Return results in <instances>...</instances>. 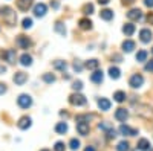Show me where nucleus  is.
Masks as SVG:
<instances>
[{"label": "nucleus", "mask_w": 153, "mask_h": 151, "mask_svg": "<svg viewBox=\"0 0 153 151\" xmlns=\"http://www.w3.org/2000/svg\"><path fill=\"white\" fill-rule=\"evenodd\" d=\"M0 15H2L3 21L6 24H9V26H14L17 23V14L9 6H0Z\"/></svg>", "instance_id": "f257e3e1"}, {"label": "nucleus", "mask_w": 153, "mask_h": 151, "mask_svg": "<svg viewBox=\"0 0 153 151\" xmlns=\"http://www.w3.org/2000/svg\"><path fill=\"white\" fill-rule=\"evenodd\" d=\"M135 113L147 121H153V107L149 104H138L135 108Z\"/></svg>", "instance_id": "f03ea898"}, {"label": "nucleus", "mask_w": 153, "mask_h": 151, "mask_svg": "<svg viewBox=\"0 0 153 151\" xmlns=\"http://www.w3.org/2000/svg\"><path fill=\"white\" fill-rule=\"evenodd\" d=\"M69 102H71L72 105H75V107H83V105H86L87 99H86L81 93H72V95L69 96Z\"/></svg>", "instance_id": "7ed1b4c3"}, {"label": "nucleus", "mask_w": 153, "mask_h": 151, "mask_svg": "<svg viewBox=\"0 0 153 151\" xmlns=\"http://www.w3.org/2000/svg\"><path fill=\"white\" fill-rule=\"evenodd\" d=\"M143 84H144V77L139 75V73L132 75L130 80H129V85L132 87V89H139V87H143Z\"/></svg>", "instance_id": "20e7f679"}, {"label": "nucleus", "mask_w": 153, "mask_h": 151, "mask_svg": "<svg viewBox=\"0 0 153 151\" xmlns=\"http://www.w3.org/2000/svg\"><path fill=\"white\" fill-rule=\"evenodd\" d=\"M17 104L22 107V108H29L32 105V98L28 95V93H22L19 98H17Z\"/></svg>", "instance_id": "39448f33"}, {"label": "nucleus", "mask_w": 153, "mask_h": 151, "mask_svg": "<svg viewBox=\"0 0 153 151\" xmlns=\"http://www.w3.org/2000/svg\"><path fill=\"white\" fill-rule=\"evenodd\" d=\"M2 58H3L5 61H8L9 64H16V61H17V54H16L14 49H6L5 52H2Z\"/></svg>", "instance_id": "423d86ee"}, {"label": "nucleus", "mask_w": 153, "mask_h": 151, "mask_svg": "<svg viewBox=\"0 0 153 151\" xmlns=\"http://www.w3.org/2000/svg\"><path fill=\"white\" fill-rule=\"evenodd\" d=\"M12 81L16 82V85H23L25 82L28 81V73H25V72H16L14 77H12Z\"/></svg>", "instance_id": "0eeeda50"}, {"label": "nucleus", "mask_w": 153, "mask_h": 151, "mask_svg": "<svg viewBox=\"0 0 153 151\" xmlns=\"http://www.w3.org/2000/svg\"><path fill=\"white\" fill-rule=\"evenodd\" d=\"M127 18L132 20V21H139L143 18V11L138 9V8H133V9H130L129 12H127Z\"/></svg>", "instance_id": "6e6552de"}, {"label": "nucleus", "mask_w": 153, "mask_h": 151, "mask_svg": "<svg viewBox=\"0 0 153 151\" xmlns=\"http://www.w3.org/2000/svg\"><path fill=\"white\" fill-rule=\"evenodd\" d=\"M152 38H153V34H152V31H150V29L144 28V29L139 31V40H141L143 43H150V41H152Z\"/></svg>", "instance_id": "1a4fd4ad"}, {"label": "nucleus", "mask_w": 153, "mask_h": 151, "mask_svg": "<svg viewBox=\"0 0 153 151\" xmlns=\"http://www.w3.org/2000/svg\"><path fill=\"white\" fill-rule=\"evenodd\" d=\"M48 12V6L45 3H37L34 6V15L35 17H45Z\"/></svg>", "instance_id": "9d476101"}, {"label": "nucleus", "mask_w": 153, "mask_h": 151, "mask_svg": "<svg viewBox=\"0 0 153 151\" xmlns=\"http://www.w3.org/2000/svg\"><path fill=\"white\" fill-rule=\"evenodd\" d=\"M127 118H129V111H127L126 108L120 107L117 111H115V119H117L118 122H126Z\"/></svg>", "instance_id": "9b49d317"}, {"label": "nucleus", "mask_w": 153, "mask_h": 151, "mask_svg": "<svg viewBox=\"0 0 153 151\" xmlns=\"http://www.w3.org/2000/svg\"><path fill=\"white\" fill-rule=\"evenodd\" d=\"M17 44H19L22 49H29L31 44H32V41L28 38L26 35H19V37H17Z\"/></svg>", "instance_id": "f8f14e48"}, {"label": "nucleus", "mask_w": 153, "mask_h": 151, "mask_svg": "<svg viewBox=\"0 0 153 151\" xmlns=\"http://www.w3.org/2000/svg\"><path fill=\"white\" fill-rule=\"evenodd\" d=\"M76 131H78L81 136H87L89 131H91L89 122H76Z\"/></svg>", "instance_id": "ddd939ff"}, {"label": "nucleus", "mask_w": 153, "mask_h": 151, "mask_svg": "<svg viewBox=\"0 0 153 151\" xmlns=\"http://www.w3.org/2000/svg\"><path fill=\"white\" fill-rule=\"evenodd\" d=\"M104 80V75H103V70H94V73L91 75V81L95 82V84H101Z\"/></svg>", "instance_id": "4468645a"}, {"label": "nucleus", "mask_w": 153, "mask_h": 151, "mask_svg": "<svg viewBox=\"0 0 153 151\" xmlns=\"http://www.w3.org/2000/svg\"><path fill=\"white\" fill-rule=\"evenodd\" d=\"M34 3V0H17V8L23 12H26Z\"/></svg>", "instance_id": "2eb2a0df"}, {"label": "nucleus", "mask_w": 153, "mask_h": 151, "mask_svg": "<svg viewBox=\"0 0 153 151\" xmlns=\"http://www.w3.org/2000/svg\"><path fill=\"white\" fill-rule=\"evenodd\" d=\"M31 124H32V121H31L29 116H23V118H20V121H19L17 125H19L20 130H28L31 127Z\"/></svg>", "instance_id": "dca6fc26"}, {"label": "nucleus", "mask_w": 153, "mask_h": 151, "mask_svg": "<svg viewBox=\"0 0 153 151\" xmlns=\"http://www.w3.org/2000/svg\"><path fill=\"white\" fill-rule=\"evenodd\" d=\"M120 133L123 136H136L138 134V130L130 128L129 125H121V127H120Z\"/></svg>", "instance_id": "f3484780"}, {"label": "nucleus", "mask_w": 153, "mask_h": 151, "mask_svg": "<svg viewBox=\"0 0 153 151\" xmlns=\"http://www.w3.org/2000/svg\"><path fill=\"white\" fill-rule=\"evenodd\" d=\"M110 101L109 99H106V98H100L98 99V107H100V110H103V111H107V110H110Z\"/></svg>", "instance_id": "a211bd4d"}, {"label": "nucleus", "mask_w": 153, "mask_h": 151, "mask_svg": "<svg viewBox=\"0 0 153 151\" xmlns=\"http://www.w3.org/2000/svg\"><path fill=\"white\" fill-rule=\"evenodd\" d=\"M123 32L127 35V37H132L135 34V24L133 23H126L123 26Z\"/></svg>", "instance_id": "6ab92c4d"}, {"label": "nucleus", "mask_w": 153, "mask_h": 151, "mask_svg": "<svg viewBox=\"0 0 153 151\" xmlns=\"http://www.w3.org/2000/svg\"><path fill=\"white\" fill-rule=\"evenodd\" d=\"M68 124L66 122H58L57 125H55V133L57 134H65V133H68Z\"/></svg>", "instance_id": "aec40b11"}, {"label": "nucleus", "mask_w": 153, "mask_h": 151, "mask_svg": "<svg viewBox=\"0 0 153 151\" xmlns=\"http://www.w3.org/2000/svg\"><path fill=\"white\" fill-rule=\"evenodd\" d=\"M100 17L103 20H106V21H110L113 18V11L112 9H103L100 12Z\"/></svg>", "instance_id": "412c9836"}, {"label": "nucleus", "mask_w": 153, "mask_h": 151, "mask_svg": "<svg viewBox=\"0 0 153 151\" xmlns=\"http://www.w3.org/2000/svg\"><path fill=\"white\" fill-rule=\"evenodd\" d=\"M20 64L25 66V67L31 66V64H32V57H31L29 54H23V55L20 57Z\"/></svg>", "instance_id": "4be33fe9"}, {"label": "nucleus", "mask_w": 153, "mask_h": 151, "mask_svg": "<svg viewBox=\"0 0 153 151\" xmlns=\"http://www.w3.org/2000/svg\"><path fill=\"white\" fill-rule=\"evenodd\" d=\"M98 66H100V61L98 60H89V61H86V64H84V67L86 69H89V70H97L98 69Z\"/></svg>", "instance_id": "5701e85b"}, {"label": "nucleus", "mask_w": 153, "mask_h": 151, "mask_svg": "<svg viewBox=\"0 0 153 151\" xmlns=\"http://www.w3.org/2000/svg\"><path fill=\"white\" fill-rule=\"evenodd\" d=\"M135 49V41H132V40H126V41H123V50L124 52H132V50Z\"/></svg>", "instance_id": "b1692460"}, {"label": "nucleus", "mask_w": 153, "mask_h": 151, "mask_svg": "<svg viewBox=\"0 0 153 151\" xmlns=\"http://www.w3.org/2000/svg\"><path fill=\"white\" fill-rule=\"evenodd\" d=\"M136 148H138V150H141V151H147V150L150 148V142H149L147 139H144V137H143V139H139V141H138Z\"/></svg>", "instance_id": "393cba45"}, {"label": "nucleus", "mask_w": 153, "mask_h": 151, "mask_svg": "<svg viewBox=\"0 0 153 151\" xmlns=\"http://www.w3.org/2000/svg\"><path fill=\"white\" fill-rule=\"evenodd\" d=\"M78 26H80L83 31H87V29L92 28V21L89 20V18H81V20L78 21Z\"/></svg>", "instance_id": "a878e982"}, {"label": "nucleus", "mask_w": 153, "mask_h": 151, "mask_svg": "<svg viewBox=\"0 0 153 151\" xmlns=\"http://www.w3.org/2000/svg\"><path fill=\"white\" fill-rule=\"evenodd\" d=\"M109 77H110L112 80H118V78L121 77V70H120L118 67H113V66H112V67L109 69Z\"/></svg>", "instance_id": "bb28decb"}, {"label": "nucleus", "mask_w": 153, "mask_h": 151, "mask_svg": "<svg viewBox=\"0 0 153 151\" xmlns=\"http://www.w3.org/2000/svg\"><path fill=\"white\" fill-rule=\"evenodd\" d=\"M126 98H127V95H126V92H123V90H118V92L113 93V99L117 101V102H124Z\"/></svg>", "instance_id": "cd10ccee"}, {"label": "nucleus", "mask_w": 153, "mask_h": 151, "mask_svg": "<svg viewBox=\"0 0 153 151\" xmlns=\"http://www.w3.org/2000/svg\"><path fill=\"white\" fill-rule=\"evenodd\" d=\"M54 29H55V32H58V34H60V35H63V37L66 35V28H65V24H63L61 21H57V23H55Z\"/></svg>", "instance_id": "c85d7f7f"}, {"label": "nucleus", "mask_w": 153, "mask_h": 151, "mask_svg": "<svg viewBox=\"0 0 153 151\" xmlns=\"http://www.w3.org/2000/svg\"><path fill=\"white\" fill-rule=\"evenodd\" d=\"M54 67H55L57 70H63V72H65V70L68 69V64H66V61L57 60V61H54Z\"/></svg>", "instance_id": "c756f323"}, {"label": "nucleus", "mask_w": 153, "mask_h": 151, "mask_svg": "<svg viewBox=\"0 0 153 151\" xmlns=\"http://www.w3.org/2000/svg\"><path fill=\"white\" fill-rule=\"evenodd\" d=\"M130 150V145L127 141H121L118 145H117V151H129Z\"/></svg>", "instance_id": "7c9ffc66"}, {"label": "nucleus", "mask_w": 153, "mask_h": 151, "mask_svg": "<svg viewBox=\"0 0 153 151\" xmlns=\"http://www.w3.org/2000/svg\"><path fill=\"white\" fill-rule=\"evenodd\" d=\"M136 61H138V63L147 61V50H139V52L136 54Z\"/></svg>", "instance_id": "2f4dec72"}, {"label": "nucleus", "mask_w": 153, "mask_h": 151, "mask_svg": "<svg viewBox=\"0 0 153 151\" xmlns=\"http://www.w3.org/2000/svg\"><path fill=\"white\" fill-rule=\"evenodd\" d=\"M83 14H86V15L94 14V5H92V3H86V5L83 6Z\"/></svg>", "instance_id": "473e14b6"}, {"label": "nucleus", "mask_w": 153, "mask_h": 151, "mask_svg": "<svg viewBox=\"0 0 153 151\" xmlns=\"http://www.w3.org/2000/svg\"><path fill=\"white\" fill-rule=\"evenodd\" d=\"M43 81L48 84H52V82H55V77L52 73H43Z\"/></svg>", "instance_id": "72a5a7b5"}, {"label": "nucleus", "mask_w": 153, "mask_h": 151, "mask_svg": "<svg viewBox=\"0 0 153 151\" xmlns=\"http://www.w3.org/2000/svg\"><path fill=\"white\" fill-rule=\"evenodd\" d=\"M69 148H71L72 151H76V150L80 148V141H78V139H75V137H74V139H71V142H69Z\"/></svg>", "instance_id": "f704fd0d"}, {"label": "nucleus", "mask_w": 153, "mask_h": 151, "mask_svg": "<svg viewBox=\"0 0 153 151\" xmlns=\"http://www.w3.org/2000/svg\"><path fill=\"white\" fill-rule=\"evenodd\" d=\"M22 26H23V29H31L32 28V18H23V21H22Z\"/></svg>", "instance_id": "c9c22d12"}, {"label": "nucleus", "mask_w": 153, "mask_h": 151, "mask_svg": "<svg viewBox=\"0 0 153 151\" xmlns=\"http://www.w3.org/2000/svg\"><path fill=\"white\" fill-rule=\"evenodd\" d=\"M72 89L76 90V92H80V90L83 89V82H81V81H75V82L72 84Z\"/></svg>", "instance_id": "e433bc0d"}, {"label": "nucleus", "mask_w": 153, "mask_h": 151, "mask_svg": "<svg viewBox=\"0 0 153 151\" xmlns=\"http://www.w3.org/2000/svg\"><path fill=\"white\" fill-rule=\"evenodd\" d=\"M72 67H74V70H75V72H78V73L83 70V64H81V63H78V61H75L74 64H72Z\"/></svg>", "instance_id": "4c0bfd02"}, {"label": "nucleus", "mask_w": 153, "mask_h": 151, "mask_svg": "<svg viewBox=\"0 0 153 151\" xmlns=\"http://www.w3.org/2000/svg\"><path fill=\"white\" fill-rule=\"evenodd\" d=\"M54 150H55V151H65V150H66V145L63 144V142H57L55 147H54Z\"/></svg>", "instance_id": "58836bf2"}, {"label": "nucleus", "mask_w": 153, "mask_h": 151, "mask_svg": "<svg viewBox=\"0 0 153 151\" xmlns=\"http://www.w3.org/2000/svg\"><path fill=\"white\" fill-rule=\"evenodd\" d=\"M98 128H100V130H106V131H107V130H110L112 127H110V124H106V122H101V124L98 125Z\"/></svg>", "instance_id": "ea45409f"}, {"label": "nucleus", "mask_w": 153, "mask_h": 151, "mask_svg": "<svg viewBox=\"0 0 153 151\" xmlns=\"http://www.w3.org/2000/svg\"><path fill=\"white\" fill-rule=\"evenodd\" d=\"M6 92H8V87H6V84L0 82V95H5Z\"/></svg>", "instance_id": "a19ab883"}, {"label": "nucleus", "mask_w": 153, "mask_h": 151, "mask_svg": "<svg viewBox=\"0 0 153 151\" xmlns=\"http://www.w3.org/2000/svg\"><path fill=\"white\" fill-rule=\"evenodd\" d=\"M146 70L150 72V73H153V61H149L147 64H146Z\"/></svg>", "instance_id": "79ce46f5"}, {"label": "nucleus", "mask_w": 153, "mask_h": 151, "mask_svg": "<svg viewBox=\"0 0 153 151\" xmlns=\"http://www.w3.org/2000/svg\"><path fill=\"white\" fill-rule=\"evenodd\" d=\"M115 136H117V131H115L113 128L107 130V137H109V139H112V137H115Z\"/></svg>", "instance_id": "37998d69"}, {"label": "nucleus", "mask_w": 153, "mask_h": 151, "mask_svg": "<svg viewBox=\"0 0 153 151\" xmlns=\"http://www.w3.org/2000/svg\"><path fill=\"white\" fill-rule=\"evenodd\" d=\"M146 20H147L149 24H153V12H149L147 17H146Z\"/></svg>", "instance_id": "c03bdc74"}, {"label": "nucleus", "mask_w": 153, "mask_h": 151, "mask_svg": "<svg viewBox=\"0 0 153 151\" xmlns=\"http://www.w3.org/2000/svg\"><path fill=\"white\" fill-rule=\"evenodd\" d=\"M133 3H135V0H123V5H126V6H130Z\"/></svg>", "instance_id": "a18cd8bd"}, {"label": "nucleus", "mask_w": 153, "mask_h": 151, "mask_svg": "<svg viewBox=\"0 0 153 151\" xmlns=\"http://www.w3.org/2000/svg\"><path fill=\"white\" fill-rule=\"evenodd\" d=\"M144 5L147 8H153V0H144Z\"/></svg>", "instance_id": "49530a36"}, {"label": "nucleus", "mask_w": 153, "mask_h": 151, "mask_svg": "<svg viewBox=\"0 0 153 151\" xmlns=\"http://www.w3.org/2000/svg\"><path fill=\"white\" fill-rule=\"evenodd\" d=\"M109 2H110V0H98V3H100V5H107Z\"/></svg>", "instance_id": "de8ad7c7"}, {"label": "nucleus", "mask_w": 153, "mask_h": 151, "mask_svg": "<svg viewBox=\"0 0 153 151\" xmlns=\"http://www.w3.org/2000/svg\"><path fill=\"white\" fill-rule=\"evenodd\" d=\"M51 6H52L54 9H57L58 8V2H51Z\"/></svg>", "instance_id": "09e8293b"}, {"label": "nucleus", "mask_w": 153, "mask_h": 151, "mask_svg": "<svg viewBox=\"0 0 153 151\" xmlns=\"http://www.w3.org/2000/svg\"><path fill=\"white\" fill-rule=\"evenodd\" d=\"M5 72H6V67H5V66H0V75L5 73Z\"/></svg>", "instance_id": "8fccbe9b"}, {"label": "nucleus", "mask_w": 153, "mask_h": 151, "mask_svg": "<svg viewBox=\"0 0 153 151\" xmlns=\"http://www.w3.org/2000/svg\"><path fill=\"white\" fill-rule=\"evenodd\" d=\"M113 58L117 60V63H120V61H121V57H120V55H113Z\"/></svg>", "instance_id": "3c124183"}, {"label": "nucleus", "mask_w": 153, "mask_h": 151, "mask_svg": "<svg viewBox=\"0 0 153 151\" xmlns=\"http://www.w3.org/2000/svg\"><path fill=\"white\" fill-rule=\"evenodd\" d=\"M84 151H95V148H94V147H87Z\"/></svg>", "instance_id": "603ef678"}, {"label": "nucleus", "mask_w": 153, "mask_h": 151, "mask_svg": "<svg viewBox=\"0 0 153 151\" xmlns=\"http://www.w3.org/2000/svg\"><path fill=\"white\" fill-rule=\"evenodd\" d=\"M42 151H49V150H42Z\"/></svg>", "instance_id": "864d4df0"}, {"label": "nucleus", "mask_w": 153, "mask_h": 151, "mask_svg": "<svg viewBox=\"0 0 153 151\" xmlns=\"http://www.w3.org/2000/svg\"><path fill=\"white\" fill-rule=\"evenodd\" d=\"M152 54H153V49H152Z\"/></svg>", "instance_id": "5fc2aeb1"}]
</instances>
